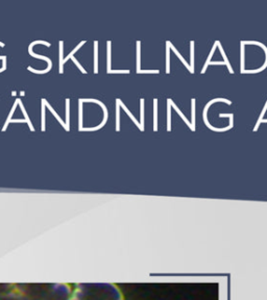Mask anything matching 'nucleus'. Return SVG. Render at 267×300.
<instances>
[{
    "label": "nucleus",
    "mask_w": 267,
    "mask_h": 300,
    "mask_svg": "<svg viewBox=\"0 0 267 300\" xmlns=\"http://www.w3.org/2000/svg\"><path fill=\"white\" fill-rule=\"evenodd\" d=\"M36 44H44V45H46V46H50V44L48 43V42H45V41H36V42H34V43H31V45H29V48H28V52L29 54H31V56H34V58H42V59H44V61H46L47 63H48V68L46 69V70H44V71H38V70H34V69H32L31 67H28V70L29 71H31V72H34V73H38V74H44V73H47V72H49L50 71V69H51V61L48 58H46V56H44V55H38V54H36V53H34L32 52V47H34Z\"/></svg>",
    "instance_id": "f257e3e1"
},
{
    "label": "nucleus",
    "mask_w": 267,
    "mask_h": 300,
    "mask_svg": "<svg viewBox=\"0 0 267 300\" xmlns=\"http://www.w3.org/2000/svg\"><path fill=\"white\" fill-rule=\"evenodd\" d=\"M117 102H118V103H119V105H120L121 108H123V110L126 111V114H127V115L129 116V117H131V119H132V120L134 121V122H135V124H136V125L138 126V127H139V129H140V130H143V129H144V127H143V126L141 125L140 123L138 122V120H137V119L134 117V116H133V114H132L131 111H128V108H126V106L123 104V102H122L121 100H119V99H117Z\"/></svg>",
    "instance_id": "f03ea898"
},
{
    "label": "nucleus",
    "mask_w": 267,
    "mask_h": 300,
    "mask_svg": "<svg viewBox=\"0 0 267 300\" xmlns=\"http://www.w3.org/2000/svg\"><path fill=\"white\" fill-rule=\"evenodd\" d=\"M42 102H43V103H44V104H45V105H46V106H47V108H49V110H50V111H51V113H52V114H53V115H54V117H56V118L57 119V120H59V122H60V123H61V124H62V125H63V127L65 128V129H66V130H69V127H68V126H67V125H66V124H65V123H64V121H63V120H62V119H61V117H60V116H59V115H57V114L56 113V111H54V110H53V108H51V106H50V105H49V103H48V102H47V101H46V100H45V99H42Z\"/></svg>",
    "instance_id": "7ed1b4c3"
},
{
    "label": "nucleus",
    "mask_w": 267,
    "mask_h": 300,
    "mask_svg": "<svg viewBox=\"0 0 267 300\" xmlns=\"http://www.w3.org/2000/svg\"><path fill=\"white\" fill-rule=\"evenodd\" d=\"M94 73H98V42H94Z\"/></svg>",
    "instance_id": "20e7f679"
},
{
    "label": "nucleus",
    "mask_w": 267,
    "mask_h": 300,
    "mask_svg": "<svg viewBox=\"0 0 267 300\" xmlns=\"http://www.w3.org/2000/svg\"><path fill=\"white\" fill-rule=\"evenodd\" d=\"M18 102H19V105H20V108H21V111H22V113H23V115H24V117H25V120H26V122H27V124H28V126H29V128H31V131H34V127H32V125H31V120H29V118H28V116H27V114H26V111H25V110H24V108H23V104H22V102H21V100H20V99H18Z\"/></svg>",
    "instance_id": "39448f33"
},
{
    "label": "nucleus",
    "mask_w": 267,
    "mask_h": 300,
    "mask_svg": "<svg viewBox=\"0 0 267 300\" xmlns=\"http://www.w3.org/2000/svg\"><path fill=\"white\" fill-rule=\"evenodd\" d=\"M63 65H64V61H63V42H60V73H63Z\"/></svg>",
    "instance_id": "423d86ee"
},
{
    "label": "nucleus",
    "mask_w": 267,
    "mask_h": 300,
    "mask_svg": "<svg viewBox=\"0 0 267 300\" xmlns=\"http://www.w3.org/2000/svg\"><path fill=\"white\" fill-rule=\"evenodd\" d=\"M119 103L117 102V106H116V130L119 131L120 130V108H119Z\"/></svg>",
    "instance_id": "0eeeda50"
},
{
    "label": "nucleus",
    "mask_w": 267,
    "mask_h": 300,
    "mask_svg": "<svg viewBox=\"0 0 267 300\" xmlns=\"http://www.w3.org/2000/svg\"><path fill=\"white\" fill-rule=\"evenodd\" d=\"M17 104H19V102H18V99L16 100V102H15V104L13 105V108H12V111H11V113H9V118H7V120H6V123H5V125L3 126V128H2V131H4L6 129V127H7V124H9V122H11V118H12V116H13V113L15 111V108H17Z\"/></svg>",
    "instance_id": "6e6552de"
},
{
    "label": "nucleus",
    "mask_w": 267,
    "mask_h": 300,
    "mask_svg": "<svg viewBox=\"0 0 267 300\" xmlns=\"http://www.w3.org/2000/svg\"><path fill=\"white\" fill-rule=\"evenodd\" d=\"M137 71H140V42H137Z\"/></svg>",
    "instance_id": "1a4fd4ad"
},
{
    "label": "nucleus",
    "mask_w": 267,
    "mask_h": 300,
    "mask_svg": "<svg viewBox=\"0 0 267 300\" xmlns=\"http://www.w3.org/2000/svg\"><path fill=\"white\" fill-rule=\"evenodd\" d=\"M169 47H171V49H172V50H173V51H174V52H175V54H176V55H178V56H179V59H181V61H182V62H183V63L185 64V66H186V67H187V68H189V69H190V71H191V72H193V71H192V69L190 68V67H189V66H188V64H187V63H186V62H185V59H184L183 58H182V55H181V54H179V53L178 52V50H176V49H175V48H174V47H173V46H172V45H171V44H170V43H169Z\"/></svg>",
    "instance_id": "9d476101"
},
{
    "label": "nucleus",
    "mask_w": 267,
    "mask_h": 300,
    "mask_svg": "<svg viewBox=\"0 0 267 300\" xmlns=\"http://www.w3.org/2000/svg\"><path fill=\"white\" fill-rule=\"evenodd\" d=\"M81 124H83V101L79 99V129L81 128Z\"/></svg>",
    "instance_id": "9b49d317"
},
{
    "label": "nucleus",
    "mask_w": 267,
    "mask_h": 300,
    "mask_svg": "<svg viewBox=\"0 0 267 300\" xmlns=\"http://www.w3.org/2000/svg\"><path fill=\"white\" fill-rule=\"evenodd\" d=\"M168 100H169V102H170V104H171L172 106H173V108H175V111H178V113L179 114V116H181V117H182V118H183V119H184V121H185V122H186V123H187V124H188V125H189V126H190V127L192 128V126L190 125V123H189V122H188V120H187V119H186V118H185V116L183 115V114H182V111H179V108H176V106H175V105H174V104H173V102H172V101H171V99H168Z\"/></svg>",
    "instance_id": "f8f14e48"
},
{
    "label": "nucleus",
    "mask_w": 267,
    "mask_h": 300,
    "mask_svg": "<svg viewBox=\"0 0 267 300\" xmlns=\"http://www.w3.org/2000/svg\"><path fill=\"white\" fill-rule=\"evenodd\" d=\"M111 71V42H108V72Z\"/></svg>",
    "instance_id": "ddd939ff"
},
{
    "label": "nucleus",
    "mask_w": 267,
    "mask_h": 300,
    "mask_svg": "<svg viewBox=\"0 0 267 300\" xmlns=\"http://www.w3.org/2000/svg\"><path fill=\"white\" fill-rule=\"evenodd\" d=\"M153 104H154V125H153V129H154V131H157L158 130V125H157V119H158V117H157V104H158V100H157V99H154L153 100Z\"/></svg>",
    "instance_id": "4468645a"
},
{
    "label": "nucleus",
    "mask_w": 267,
    "mask_h": 300,
    "mask_svg": "<svg viewBox=\"0 0 267 300\" xmlns=\"http://www.w3.org/2000/svg\"><path fill=\"white\" fill-rule=\"evenodd\" d=\"M42 130L45 131V104L42 102Z\"/></svg>",
    "instance_id": "2eb2a0df"
},
{
    "label": "nucleus",
    "mask_w": 267,
    "mask_h": 300,
    "mask_svg": "<svg viewBox=\"0 0 267 300\" xmlns=\"http://www.w3.org/2000/svg\"><path fill=\"white\" fill-rule=\"evenodd\" d=\"M85 43H86V42H85V41H83V42H81V44H79V45H78V46H77V47H76V48H75V49H74V50H72V51H71V53H69V55H68V56H67V58H65V59H64V63H65V62H66V61H67V59H69V58H71V56H73V53H74V52H76V51H77V50H78V49H79V48H81V45H84V44H85Z\"/></svg>",
    "instance_id": "dca6fc26"
},
{
    "label": "nucleus",
    "mask_w": 267,
    "mask_h": 300,
    "mask_svg": "<svg viewBox=\"0 0 267 300\" xmlns=\"http://www.w3.org/2000/svg\"><path fill=\"white\" fill-rule=\"evenodd\" d=\"M66 125L69 127V99H66Z\"/></svg>",
    "instance_id": "f3484780"
},
{
    "label": "nucleus",
    "mask_w": 267,
    "mask_h": 300,
    "mask_svg": "<svg viewBox=\"0 0 267 300\" xmlns=\"http://www.w3.org/2000/svg\"><path fill=\"white\" fill-rule=\"evenodd\" d=\"M166 55H167V61H166V64H167V68H166V72L169 73V42H167V52H166Z\"/></svg>",
    "instance_id": "a211bd4d"
},
{
    "label": "nucleus",
    "mask_w": 267,
    "mask_h": 300,
    "mask_svg": "<svg viewBox=\"0 0 267 300\" xmlns=\"http://www.w3.org/2000/svg\"><path fill=\"white\" fill-rule=\"evenodd\" d=\"M71 59H72V61H73V62H74V63H75V65L77 66V68H78V69H79V70H81V72H83V73H84V74H86V70H85V69L83 68V67H81V64H79V63H78V62H77V61H76V58H74V56H71Z\"/></svg>",
    "instance_id": "6ab92c4d"
},
{
    "label": "nucleus",
    "mask_w": 267,
    "mask_h": 300,
    "mask_svg": "<svg viewBox=\"0 0 267 300\" xmlns=\"http://www.w3.org/2000/svg\"><path fill=\"white\" fill-rule=\"evenodd\" d=\"M144 121V100L141 99V125L143 126Z\"/></svg>",
    "instance_id": "aec40b11"
},
{
    "label": "nucleus",
    "mask_w": 267,
    "mask_h": 300,
    "mask_svg": "<svg viewBox=\"0 0 267 300\" xmlns=\"http://www.w3.org/2000/svg\"><path fill=\"white\" fill-rule=\"evenodd\" d=\"M108 73H113V74H120V73H123V74H128L129 71L128 70H111L109 71Z\"/></svg>",
    "instance_id": "412c9836"
},
{
    "label": "nucleus",
    "mask_w": 267,
    "mask_h": 300,
    "mask_svg": "<svg viewBox=\"0 0 267 300\" xmlns=\"http://www.w3.org/2000/svg\"><path fill=\"white\" fill-rule=\"evenodd\" d=\"M170 102H169V100H168V127H167V129L168 130H170L171 128H170Z\"/></svg>",
    "instance_id": "4be33fe9"
},
{
    "label": "nucleus",
    "mask_w": 267,
    "mask_h": 300,
    "mask_svg": "<svg viewBox=\"0 0 267 300\" xmlns=\"http://www.w3.org/2000/svg\"><path fill=\"white\" fill-rule=\"evenodd\" d=\"M137 72H138V73H159V71L158 70H154V71H150V70H140V71H137Z\"/></svg>",
    "instance_id": "5701e85b"
},
{
    "label": "nucleus",
    "mask_w": 267,
    "mask_h": 300,
    "mask_svg": "<svg viewBox=\"0 0 267 300\" xmlns=\"http://www.w3.org/2000/svg\"><path fill=\"white\" fill-rule=\"evenodd\" d=\"M226 116H229V117H233V115H232V114H229V115H226ZM220 117H224L223 114H220Z\"/></svg>",
    "instance_id": "b1692460"
},
{
    "label": "nucleus",
    "mask_w": 267,
    "mask_h": 300,
    "mask_svg": "<svg viewBox=\"0 0 267 300\" xmlns=\"http://www.w3.org/2000/svg\"><path fill=\"white\" fill-rule=\"evenodd\" d=\"M4 58H6V56H0V59H2V61H3Z\"/></svg>",
    "instance_id": "393cba45"
},
{
    "label": "nucleus",
    "mask_w": 267,
    "mask_h": 300,
    "mask_svg": "<svg viewBox=\"0 0 267 300\" xmlns=\"http://www.w3.org/2000/svg\"><path fill=\"white\" fill-rule=\"evenodd\" d=\"M20 94H21V96H24V94L25 93H24V92H20Z\"/></svg>",
    "instance_id": "a878e982"
}]
</instances>
